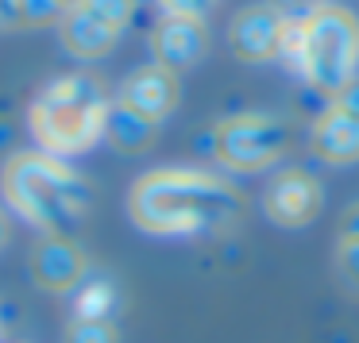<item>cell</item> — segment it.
Masks as SVG:
<instances>
[{
  "mask_svg": "<svg viewBox=\"0 0 359 343\" xmlns=\"http://www.w3.org/2000/svg\"><path fill=\"white\" fill-rule=\"evenodd\" d=\"M128 216L147 235L220 232L243 216V193L220 174L197 166H163L132 186Z\"/></svg>",
  "mask_w": 359,
  "mask_h": 343,
  "instance_id": "1",
  "label": "cell"
},
{
  "mask_svg": "<svg viewBox=\"0 0 359 343\" xmlns=\"http://www.w3.org/2000/svg\"><path fill=\"white\" fill-rule=\"evenodd\" d=\"M0 193L20 220L47 235H70L89 212V181L47 150L12 155L0 170Z\"/></svg>",
  "mask_w": 359,
  "mask_h": 343,
  "instance_id": "2",
  "label": "cell"
},
{
  "mask_svg": "<svg viewBox=\"0 0 359 343\" xmlns=\"http://www.w3.org/2000/svg\"><path fill=\"white\" fill-rule=\"evenodd\" d=\"M109 108L112 101L101 78L86 70L62 74L35 93L32 108H27V127H32V139L39 143V150L55 158H74L97 147V139H104Z\"/></svg>",
  "mask_w": 359,
  "mask_h": 343,
  "instance_id": "3",
  "label": "cell"
},
{
  "mask_svg": "<svg viewBox=\"0 0 359 343\" xmlns=\"http://www.w3.org/2000/svg\"><path fill=\"white\" fill-rule=\"evenodd\" d=\"M282 58L317 93L336 97L348 81L359 78V20L340 4H328L317 16L290 24Z\"/></svg>",
  "mask_w": 359,
  "mask_h": 343,
  "instance_id": "4",
  "label": "cell"
},
{
  "mask_svg": "<svg viewBox=\"0 0 359 343\" xmlns=\"http://www.w3.org/2000/svg\"><path fill=\"white\" fill-rule=\"evenodd\" d=\"M294 143V127L266 112H236L212 127V155L236 174H259L282 162Z\"/></svg>",
  "mask_w": 359,
  "mask_h": 343,
  "instance_id": "5",
  "label": "cell"
},
{
  "mask_svg": "<svg viewBox=\"0 0 359 343\" xmlns=\"http://www.w3.org/2000/svg\"><path fill=\"white\" fill-rule=\"evenodd\" d=\"M135 0H81L66 16L58 20V35H62L66 55L78 62H97L116 47L120 31L132 24Z\"/></svg>",
  "mask_w": 359,
  "mask_h": 343,
  "instance_id": "6",
  "label": "cell"
},
{
  "mask_svg": "<svg viewBox=\"0 0 359 343\" xmlns=\"http://www.w3.org/2000/svg\"><path fill=\"white\" fill-rule=\"evenodd\" d=\"M325 189L309 170H278L263 189V212L278 227H305L320 216Z\"/></svg>",
  "mask_w": 359,
  "mask_h": 343,
  "instance_id": "7",
  "label": "cell"
},
{
  "mask_svg": "<svg viewBox=\"0 0 359 343\" xmlns=\"http://www.w3.org/2000/svg\"><path fill=\"white\" fill-rule=\"evenodd\" d=\"M290 39V20L282 12H274L271 4H251L228 27V43H232V55L243 62H271L282 58Z\"/></svg>",
  "mask_w": 359,
  "mask_h": 343,
  "instance_id": "8",
  "label": "cell"
},
{
  "mask_svg": "<svg viewBox=\"0 0 359 343\" xmlns=\"http://www.w3.org/2000/svg\"><path fill=\"white\" fill-rule=\"evenodd\" d=\"M209 50V27L205 20H189V16H163L151 31V55L155 66L170 74L194 70Z\"/></svg>",
  "mask_w": 359,
  "mask_h": 343,
  "instance_id": "9",
  "label": "cell"
},
{
  "mask_svg": "<svg viewBox=\"0 0 359 343\" xmlns=\"http://www.w3.org/2000/svg\"><path fill=\"white\" fill-rule=\"evenodd\" d=\"M178 97H182L178 74H170V70H163V66L151 62V66H140L135 74L124 78L116 104L132 108L135 116L151 120V124H163V120L178 108Z\"/></svg>",
  "mask_w": 359,
  "mask_h": 343,
  "instance_id": "10",
  "label": "cell"
},
{
  "mask_svg": "<svg viewBox=\"0 0 359 343\" xmlns=\"http://www.w3.org/2000/svg\"><path fill=\"white\" fill-rule=\"evenodd\" d=\"M86 274H89L86 251L70 235H47L39 243V251L32 255V278L47 293H74L86 281Z\"/></svg>",
  "mask_w": 359,
  "mask_h": 343,
  "instance_id": "11",
  "label": "cell"
},
{
  "mask_svg": "<svg viewBox=\"0 0 359 343\" xmlns=\"http://www.w3.org/2000/svg\"><path fill=\"white\" fill-rule=\"evenodd\" d=\"M313 155L328 166H351L359 162V116L344 112L340 104H325L313 120Z\"/></svg>",
  "mask_w": 359,
  "mask_h": 343,
  "instance_id": "12",
  "label": "cell"
},
{
  "mask_svg": "<svg viewBox=\"0 0 359 343\" xmlns=\"http://www.w3.org/2000/svg\"><path fill=\"white\" fill-rule=\"evenodd\" d=\"M155 127L158 124H151V120L135 116L132 108L112 101L109 120H104V139L116 150H124V155H140V150H147L151 143H155Z\"/></svg>",
  "mask_w": 359,
  "mask_h": 343,
  "instance_id": "13",
  "label": "cell"
},
{
  "mask_svg": "<svg viewBox=\"0 0 359 343\" xmlns=\"http://www.w3.org/2000/svg\"><path fill=\"white\" fill-rule=\"evenodd\" d=\"M120 309V289L109 278H86L74 289V316L86 320H112V312Z\"/></svg>",
  "mask_w": 359,
  "mask_h": 343,
  "instance_id": "14",
  "label": "cell"
},
{
  "mask_svg": "<svg viewBox=\"0 0 359 343\" xmlns=\"http://www.w3.org/2000/svg\"><path fill=\"white\" fill-rule=\"evenodd\" d=\"M66 343H120V332L112 320H86L74 316L66 324Z\"/></svg>",
  "mask_w": 359,
  "mask_h": 343,
  "instance_id": "15",
  "label": "cell"
},
{
  "mask_svg": "<svg viewBox=\"0 0 359 343\" xmlns=\"http://www.w3.org/2000/svg\"><path fill=\"white\" fill-rule=\"evenodd\" d=\"M336 278H340V286H348L351 293H359V239H340L336 243Z\"/></svg>",
  "mask_w": 359,
  "mask_h": 343,
  "instance_id": "16",
  "label": "cell"
},
{
  "mask_svg": "<svg viewBox=\"0 0 359 343\" xmlns=\"http://www.w3.org/2000/svg\"><path fill=\"white\" fill-rule=\"evenodd\" d=\"M62 16H66V8L58 0H20V24H27V27L58 24Z\"/></svg>",
  "mask_w": 359,
  "mask_h": 343,
  "instance_id": "17",
  "label": "cell"
},
{
  "mask_svg": "<svg viewBox=\"0 0 359 343\" xmlns=\"http://www.w3.org/2000/svg\"><path fill=\"white\" fill-rule=\"evenodd\" d=\"M274 12H282V16L290 20V24H302V20L317 16L320 8H328L332 0H266Z\"/></svg>",
  "mask_w": 359,
  "mask_h": 343,
  "instance_id": "18",
  "label": "cell"
},
{
  "mask_svg": "<svg viewBox=\"0 0 359 343\" xmlns=\"http://www.w3.org/2000/svg\"><path fill=\"white\" fill-rule=\"evenodd\" d=\"M220 0H158L163 16H189V20H205Z\"/></svg>",
  "mask_w": 359,
  "mask_h": 343,
  "instance_id": "19",
  "label": "cell"
},
{
  "mask_svg": "<svg viewBox=\"0 0 359 343\" xmlns=\"http://www.w3.org/2000/svg\"><path fill=\"white\" fill-rule=\"evenodd\" d=\"M332 104H340L344 112H355V116H359V78L348 81V85H344L340 93L332 97Z\"/></svg>",
  "mask_w": 359,
  "mask_h": 343,
  "instance_id": "20",
  "label": "cell"
},
{
  "mask_svg": "<svg viewBox=\"0 0 359 343\" xmlns=\"http://www.w3.org/2000/svg\"><path fill=\"white\" fill-rule=\"evenodd\" d=\"M340 239H359V201L340 216Z\"/></svg>",
  "mask_w": 359,
  "mask_h": 343,
  "instance_id": "21",
  "label": "cell"
},
{
  "mask_svg": "<svg viewBox=\"0 0 359 343\" xmlns=\"http://www.w3.org/2000/svg\"><path fill=\"white\" fill-rule=\"evenodd\" d=\"M0 27H20V0H0Z\"/></svg>",
  "mask_w": 359,
  "mask_h": 343,
  "instance_id": "22",
  "label": "cell"
},
{
  "mask_svg": "<svg viewBox=\"0 0 359 343\" xmlns=\"http://www.w3.org/2000/svg\"><path fill=\"white\" fill-rule=\"evenodd\" d=\"M8 243V220H4V212H0V247Z\"/></svg>",
  "mask_w": 359,
  "mask_h": 343,
  "instance_id": "23",
  "label": "cell"
},
{
  "mask_svg": "<svg viewBox=\"0 0 359 343\" xmlns=\"http://www.w3.org/2000/svg\"><path fill=\"white\" fill-rule=\"evenodd\" d=\"M58 4H62V8H74V4H81V0H58Z\"/></svg>",
  "mask_w": 359,
  "mask_h": 343,
  "instance_id": "24",
  "label": "cell"
}]
</instances>
